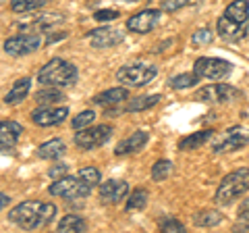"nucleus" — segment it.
Returning a JSON list of instances; mask_svg holds the SVG:
<instances>
[{"mask_svg":"<svg viewBox=\"0 0 249 233\" xmlns=\"http://www.w3.org/2000/svg\"><path fill=\"white\" fill-rule=\"evenodd\" d=\"M88 40L91 42L93 48H112V46L124 42V32L112 27H98L88 34Z\"/></svg>","mask_w":249,"mask_h":233,"instance_id":"nucleus-13","label":"nucleus"},{"mask_svg":"<svg viewBox=\"0 0 249 233\" xmlns=\"http://www.w3.org/2000/svg\"><path fill=\"white\" fill-rule=\"evenodd\" d=\"M193 98L199 102H214V104H224V102H232L237 98H243V92L232 88L229 83H212L206 88H199Z\"/></svg>","mask_w":249,"mask_h":233,"instance_id":"nucleus-7","label":"nucleus"},{"mask_svg":"<svg viewBox=\"0 0 249 233\" xmlns=\"http://www.w3.org/2000/svg\"><path fill=\"white\" fill-rule=\"evenodd\" d=\"M229 19L237 21V23H247L249 19V2L247 0H235V2H231L227 6V11H224Z\"/></svg>","mask_w":249,"mask_h":233,"instance_id":"nucleus-23","label":"nucleus"},{"mask_svg":"<svg viewBox=\"0 0 249 233\" xmlns=\"http://www.w3.org/2000/svg\"><path fill=\"white\" fill-rule=\"evenodd\" d=\"M212 40H214V34H212V29L210 27L197 29V32L193 34V38H191V42L196 46H208V44H212Z\"/></svg>","mask_w":249,"mask_h":233,"instance_id":"nucleus-32","label":"nucleus"},{"mask_svg":"<svg viewBox=\"0 0 249 233\" xmlns=\"http://www.w3.org/2000/svg\"><path fill=\"white\" fill-rule=\"evenodd\" d=\"M212 136H214L212 129L193 131L191 136H185V137L178 139V150H197L208 142V139H212Z\"/></svg>","mask_w":249,"mask_h":233,"instance_id":"nucleus-18","label":"nucleus"},{"mask_svg":"<svg viewBox=\"0 0 249 233\" xmlns=\"http://www.w3.org/2000/svg\"><path fill=\"white\" fill-rule=\"evenodd\" d=\"M77 67L65 58H52L37 73V81L44 88H67L77 81Z\"/></svg>","mask_w":249,"mask_h":233,"instance_id":"nucleus-2","label":"nucleus"},{"mask_svg":"<svg viewBox=\"0 0 249 233\" xmlns=\"http://www.w3.org/2000/svg\"><path fill=\"white\" fill-rule=\"evenodd\" d=\"M93 119H96V113H93V111H81L79 115H75V119H73V123H71V127H73L75 131L85 129V127H89V125H91Z\"/></svg>","mask_w":249,"mask_h":233,"instance_id":"nucleus-31","label":"nucleus"},{"mask_svg":"<svg viewBox=\"0 0 249 233\" xmlns=\"http://www.w3.org/2000/svg\"><path fill=\"white\" fill-rule=\"evenodd\" d=\"M21 134H23V127L17 121H2L0 123V148L2 150L15 148V144H17Z\"/></svg>","mask_w":249,"mask_h":233,"instance_id":"nucleus-17","label":"nucleus"},{"mask_svg":"<svg viewBox=\"0 0 249 233\" xmlns=\"http://www.w3.org/2000/svg\"><path fill=\"white\" fill-rule=\"evenodd\" d=\"M189 2H191V0H162V11L173 13V11L183 9V6H187Z\"/></svg>","mask_w":249,"mask_h":233,"instance_id":"nucleus-35","label":"nucleus"},{"mask_svg":"<svg viewBox=\"0 0 249 233\" xmlns=\"http://www.w3.org/2000/svg\"><path fill=\"white\" fill-rule=\"evenodd\" d=\"M160 231H164V233H183L185 231V227H183V223H178V221H175V219H164L160 223Z\"/></svg>","mask_w":249,"mask_h":233,"instance_id":"nucleus-34","label":"nucleus"},{"mask_svg":"<svg viewBox=\"0 0 249 233\" xmlns=\"http://www.w3.org/2000/svg\"><path fill=\"white\" fill-rule=\"evenodd\" d=\"M54 214H56V206L50 204V202L27 200V202L17 204L9 213V221H13L17 227L25 231H34V229H42L48 223H52Z\"/></svg>","mask_w":249,"mask_h":233,"instance_id":"nucleus-1","label":"nucleus"},{"mask_svg":"<svg viewBox=\"0 0 249 233\" xmlns=\"http://www.w3.org/2000/svg\"><path fill=\"white\" fill-rule=\"evenodd\" d=\"M93 190V185L88 183L83 177L77 173V175H65V177H58L54 181L48 192L52 196H58V198H65V200H81V198H88Z\"/></svg>","mask_w":249,"mask_h":233,"instance_id":"nucleus-4","label":"nucleus"},{"mask_svg":"<svg viewBox=\"0 0 249 233\" xmlns=\"http://www.w3.org/2000/svg\"><path fill=\"white\" fill-rule=\"evenodd\" d=\"M112 127L110 125H89L85 129H79L75 134V144L81 150H93L104 146L108 139L112 137Z\"/></svg>","mask_w":249,"mask_h":233,"instance_id":"nucleus-8","label":"nucleus"},{"mask_svg":"<svg viewBox=\"0 0 249 233\" xmlns=\"http://www.w3.org/2000/svg\"><path fill=\"white\" fill-rule=\"evenodd\" d=\"M193 221H196L197 227H214V225L222 221V214L214 211V208H208V211H199Z\"/></svg>","mask_w":249,"mask_h":233,"instance_id":"nucleus-27","label":"nucleus"},{"mask_svg":"<svg viewBox=\"0 0 249 233\" xmlns=\"http://www.w3.org/2000/svg\"><path fill=\"white\" fill-rule=\"evenodd\" d=\"M42 46V38L37 34H19L4 42V52L11 57H25L36 52Z\"/></svg>","mask_w":249,"mask_h":233,"instance_id":"nucleus-10","label":"nucleus"},{"mask_svg":"<svg viewBox=\"0 0 249 233\" xmlns=\"http://www.w3.org/2000/svg\"><path fill=\"white\" fill-rule=\"evenodd\" d=\"M79 175H81L88 183H91L93 188H96V185L100 183V171H98L96 167H83V169L79 171Z\"/></svg>","mask_w":249,"mask_h":233,"instance_id":"nucleus-33","label":"nucleus"},{"mask_svg":"<svg viewBox=\"0 0 249 233\" xmlns=\"http://www.w3.org/2000/svg\"><path fill=\"white\" fill-rule=\"evenodd\" d=\"M160 94H147V96H137L131 98L127 104H124V113H137V111H147L160 102Z\"/></svg>","mask_w":249,"mask_h":233,"instance_id":"nucleus-22","label":"nucleus"},{"mask_svg":"<svg viewBox=\"0 0 249 233\" xmlns=\"http://www.w3.org/2000/svg\"><path fill=\"white\" fill-rule=\"evenodd\" d=\"M65 150L67 148H65L62 139H48V142H44L40 148H37V156L44 160H56L65 154Z\"/></svg>","mask_w":249,"mask_h":233,"instance_id":"nucleus-21","label":"nucleus"},{"mask_svg":"<svg viewBox=\"0 0 249 233\" xmlns=\"http://www.w3.org/2000/svg\"><path fill=\"white\" fill-rule=\"evenodd\" d=\"M124 98H129L127 88H112V90L100 92V94H98L96 98H93V104H98V106H106V108H112L114 104H121Z\"/></svg>","mask_w":249,"mask_h":233,"instance_id":"nucleus-19","label":"nucleus"},{"mask_svg":"<svg viewBox=\"0 0 249 233\" xmlns=\"http://www.w3.org/2000/svg\"><path fill=\"white\" fill-rule=\"evenodd\" d=\"M147 131H135L133 136H129L127 139H123V142L116 144L114 148V154L116 156H127V154H135L143 148V146L147 144Z\"/></svg>","mask_w":249,"mask_h":233,"instance_id":"nucleus-16","label":"nucleus"},{"mask_svg":"<svg viewBox=\"0 0 249 233\" xmlns=\"http://www.w3.org/2000/svg\"><path fill=\"white\" fill-rule=\"evenodd\" d=\"M119 11L116 9H104V11H96L93 13V19L96 21H112V19H119Z\"/></svg>","mask_w":249,"mask_h":233,"instance_id":"nucleus-36","label":"nucleus"},{"mask_svg":"<svg viewBox=\"0 0 249 233\" xmlns=\"http://www.w3.org/2000/svg\"><path fill=\"white\" fill-rule=\"evenodd\" d=\"M170 173H173V162L170 160L154 162V167H152V179L154 181H164V179L170 177Z\"/></svg>","mask_w":249,"mask_h":233,"instance_id":"nucleus-30","label":"nucleus"},{"mask_svg":"<svg viewBox=\"0 0 249 233\" xmlns=\"http://www.w3.org/2000/svg\"><path fill=\"white\" fill-rule=\"evenodd\" d=\"M67 173V165H54L50 171H48V175L52 177V179H58V177H65Z\"/></svg>","mask_w":249,"mask_h":233,"instance_id":"nucleus-38","label":"nucleus"},{"mask_svg":"<svg viewBox=\"0 0 249 233\" xmlns=\"http://www.w3.org/2000/svg\"><path fill=\"white\" fill-rule=\"evenodd\" d=\"M237 214H239L241 225H247V227H249V198L241 202V206H239V213H237Z\"/></svg>","mask_w":249,"mask_h":233,"instance_id":"nucleus-37","label":"nucleus"},{"mask_svg":"<svg viewBox=\"0 0 249 233\" xmlns=\"http://www.w3.org/2000/svg\"><path fill=\"white\" fill-rule=\"evenodd\" d=\"M247 190H249V169H237V171L229 173L220 181V185H218V190H216L214 200L220 206H229L239 196H243Z\"/></svg>","mask_w":249,"mask_h":233,"instance_id":"nucleus-3","label":"nucleus"},{"mask_svg":"<svg viewBox=\"0 0 249 233\" xmlns=\"http://www.w3.org/2000/svg\"><path fill=\"white\" fill-rule=\"evenodd\" d=\"M58 231L62 233H71V231H88V223H85V219H81L79 214H65L62 219L58 221Z\"/></svg>","mask_w":249,"mask_h":233,"instance_id":"nucleus-24","label":"nucleus"},{"mask_svg":"<svg viewBox=\"0 0 249 233\" xmlns=\"http://www.w3.org/2000/svg\"><path fill=\"white\" fill-rule=\"evenodd\" d=\"M247 144H249V127L235 125V127H229L224 134H220L214 139L212 150L218 154L220 152H235Z\"/></svg>","mask_w":249,"mask_h":233,"instance_id":"nucleus-9","label":"nucleus"},{"mask_svg":"<svg viewBox=\"0 0 249 233\" xmlns=\"http://www.w3.org/2000/svg\"><path fill=\"white\" fill-rule=\"evenodd\" d=\"M158 75V67L156 65H145V63H137V65H124L116 71V79L123 85L129 88H142L147 85L154 77Z\"/></svg>","mask_w":249,"mask_h":233,"instance_id":"nucleus-5","label":"nucleus"},{"mask_svg":"<svg viewBox=\"0 0 249 233\" xmlns=\"http://www.w3.org/2000/svg\"><path fill=\"white\" fill-rule=\"evenodd\" d=\"M9 202H11V198L6 196V194H2V196H0V206H2V208H6V204H9Z\"/></svg>","mask_w":249,"mask_h":233,"instance_id":"nucleus-39","label":"nucleus"},{"mask_svg":"<svg viewBox=\"0 0 249 233\" xmlns=\"http://www.w3.org/2000/svg\"><path fill=\"white\" fill-rule=\"evenodd\" d=\"M158 21H160L158 9H145V11H139L133 17L127 19V29L133 34H150L152 29L158 25Z\"/></svg>","mask_w":249,"mask_h":233,"instance_id":"nucleus-12","label":"nucleus"},{"mask_svg":"<svg viewBox=\"0 0 249 233\" xmlns=\"http://www.w3.org/2000/svg\"><path fill=\"white\" fill-rule=\"evenodd\" d=\"M199 79H201V77L196 71L181 73V75L170 77V88H173V90H187V88H191V85H196Z\"/></svg>","mask_w":249,"mask_h":233,"instance_id":"nucleus-26","label":"nucleus"},{"mask_svg":"<svg viewBox=\"0 0 249 233\" xmlns=\"http://www.w3.org/2000/svg\"><path fill=\"white\" fill-rule=\"evenodd\" d=\"M29 88H31V79H29V77H21V79H17L13 83V88L6 92L4 104H17V102H21V100L29 94Z\"/></svg>","mask_w":249,"mask_h":233,"instance_id":"nucleus-20","label":"nucleus"},{"mask_svg":"<svg viewBox=\"0 0 249 233\" xmlns=\"http://www.w3.org/2000/svg\"><path fill=\"white\" fill-rule=\"evenodd\" d=\"M60 100H65V96H62V92L58 88H46L36 94V102L40 106H54V104H58Z\"/></svg>","mask_w":249,"mask_h":233,"instance_id":"nucleus-25","label":"nucleus"},{"mask_svg":"<svg viewBox=\"0 0 249 233\" xmlns=\"http://www.w3.org/2000/svg\"><path fill=\"white\" fill-rule=\"evenodd\" d=\"M193 71H196L201 79L208 81H220L224 77H229L232 71V65L224 58H216V57H201L196 60L193 65Z\"/></svg>","mask_w":249,"mask_h":233,"instance_id":"nucleus-6","label":"nucleus"},{"mask_svg":"<svg viewBox=\"0 0 249 233\" xmlns=\"http://www.w3.org/2000/svg\"><path fill=\"white\" fill-rule=\"evenodd\" d=\"M216 32L218 36L222 38V40H229V42H237L241 38H245L247 34V23H237L229 19L227 15H222L220 19L216 23Z\"/></svg>","mask_w":249,"mask_h":233,"instance_id":"nucleus-15","label":"nucleus"},{"mask_svg":"<svg viewBox=\"0 0 249 233\" xmlns=\"http://www.w3.org/2000/svg\"><path fill=\"white\" fill-rule=\"evenodd\" d=\"M129 196V183L121 179H108L100 185V202L102 204H119Z\"/></svg>","mask_w":249,"mask_h":233,"instance_id":"nucleus-14","label":"nucleus"},{"mask_svg":"<svg viewBox=\"0 0 249 233\" xmlns=\"http://www.w3.org/2000/svg\"><path fill=\"white\" fill-rule=\"evenodd\" d=\"M145 204H147V190L137 188L131 192L127 200V211H142V208H145Z\"/></svg>","mask_w":249,"mask_h":233,"instance_id":"nucleus-29","label":"nucleus"},{"mask_svg":"<svg viewBox=\"0 0 249 233\" xmlns=\"http://www.w3.org/2000/svg\"><path fill=\"white\" fill-rule=\"evenodd\" d=\"M69 108L67 106H40L31 113V121L37 127H52V125H60L67 119Z\"/></svg>","mask_w":249,"mask_h":233,"instance_id":"nucleus-11","label":"nucleus"},{"mask_svg":"<svg viewBox=\"0 0 249 233\" xmlns=\"http://www.w3.org/2000/svg\"><path fill=\"white\" fill-rule=\"evenodd\" d=\"M48 0H13L11 2V11L13 13H29V11H37L46 6Z\"/></svg>","mask_w":249,"mask_h":233,"instance_id":"nucleus-28","label":"nucleus"},{"mask_svg":"<svg viewBox=\"0 0 249 233\" xmlns=\"http://www.w3.org/2000/svg\"><path fill=\"white\" fill-rule=\"evenodd\" d=\"M121 2H139V0H121Z\"/></svg>","mask_w":249,"mask_h":233,"instance_id":"nucleus-40","label":"nucleus"}]
</instances>
